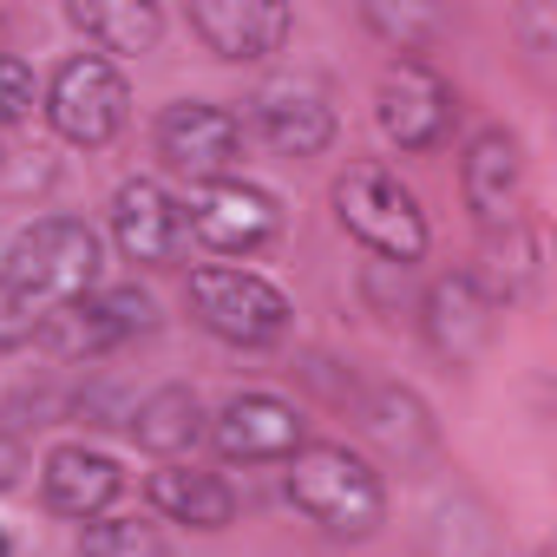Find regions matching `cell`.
Here are the masks:
<instances>
[{"label":"cell","mask_w":557,"mask_h":557,"mask_svg":"<svg viewBox=\"0 0 557 557\" xmlns=\"http://www.w3.org/2000/svg\"><path fill=\"white\" fill-rule=\"evenodd\" d=\"M34 99H40L34 66L14 60V53H0V125H21V119L34 112Z\"/></svg>","instance_id":"cell-25"},{"label":"cell","mask_w":557,"mask_h":557,"mask_svg":"<svg viewBox=\"0 0 557 557\" xmlns=\"http://www.w3.org/2000/svg\"><path fill=\"white\" fill-rule=\"evenodd\" d=\"M531 557H557V550H550V544H537V550H531Z\"/></svg>","instance_id":"cell-28"},{"label":"cell","mask_w":557,"mask_h":557,"mask_svg":"<svg viewBox=\"0 0 557 557\" xmlns=\"http://www.w3.org/2000/svg\"><path fill=\"white\" fill-rule=\"evenodd\" d=\"M361 426H368V440L374 446H387L400 466H413V459H426L433 446H440V426H433V413H426V400L413 394V387H374V394H361Z\"/></svg>","instance_id":"cell-18"},{"label":"cell","mask_w":557,"mask_h":557,"mask_svg":"<svg viewBox=\"0 0 557 557\" xmlns=\"http://www.w3.org/2000/svg\"><path fill=\"white\" fill-rule=\"evenodd\" d=\"M151 329H158V302L145 289H132V283H99L86 302L40 315V335L60 355H106V348H125V342H138Z\"/></svg>","instance_id":"cell-6"},{"label":"cell","mask_w":557,"mask_h":557,"mask_svg":"<svg viewBox=\"0 0 557 557\" xmlns=\"http://www.w3.org/2000/svg\"><path fill=\"white\" fill-rule=\"evenodd\" d=\"M73 34L99 53V60H119V53H151L158 34H164V14L151 0H79L66 8Z\"/></svg>","instance_id":"cell-17"},{"label":"cell","mask_w":557,"mask_h":557,"mask_svg":"<svg viewBox=\"0 0 557 557\" xmlns=\"http://www.w3.org/2000/svg\"><path fill=\"white\" fill-rule=\"evenodd\" d=\"M335 216L394 269L426 256V210L387 164H348L335 177Z\"/></svg>","instance_id":"cell-3"},{"label":"cell","mask_w":557,"mask_h":557,"mask_svg":"<svg viewBox=\"0 0 557 557\" xmlns=\"http://www.w3.org/2000/svg\"><path fill=\"white\" fill-rule=\"evenodd\" d=\"M459 184H466V210H472L485 230L518 223V210H524V145H518L505 125L479 132V138L466 145Z\"/></svg>","instance_id":"cell-12"},{"label":"cell","mask_w":557,"mask_h":557,"mask_svg":"<svg viewBox=\"0 0 557 557\" xmlns=\"http://www.w3.org/2000/svg\"><path fill=\"white\" fill-rule=\"evenodd\" d=\"M151 505L171 518V524H190V531H223L236 518V492L223 485V472H203V466H164L151 472Z\"/></svg>","instance_id":"cell-19"},{"label":"cell","mask_w":557,"mask_h":557,"mask_svg":"<svg viewBox=\"0 0 557 557\" xmlns=\"http://www.w3.org/2000/svg\"><path fill=\"white\" fill-rule=\"evenodd\" d=\"M21 472H27L21 446H14V440H0V492H14V485H21Z\"/></svg>","instance_id":"cell-27"},{"label":"cell","mask_w":557,"mask_h":557,"mask_svg":"<svg viewBox=\"0 0 557 557\" xmlns=\"http://www.w3.org/2000/svg\"><path fill=\"white\" fill-rule=\"evenodd\" d=\"M210 440L230 466H275V459H296L302 440V413L275 394H230L223 413L210 420Z\"/></svg>","instance_id":"cell-10"},{"label":"cell","mask_w":557,"mask_h":557,"mask_svg":"<svg viewBox=\"0 0 557 557\" xmlns=\"http://www.w3.org/2000/svg\"><path fill=\"white\" fill-rule=\"evenodd\" d=\"M0 557H8V531H0Z\"/></svg>","instance_id":"cell-29"},{"label":"cell","mask_w":557,"mask_h":557,"mask_svg":"<svg viewBox=\"0 0 557 557\" xmlns=\"http://www.w3.org/2000/svg\"><path fill=\"white\" fill-rule=\"evenodd\" d=\"M472 283L485 289L492 309L518 302V296L537 283V236H531L524 216L505 223V230H485V256H479V275H472Z\"/></svg>","instance_id":"cell-21"},{"label":"cell","mask_w":557,"mask_h":557,"mask_svg":"<svg viewBox=\"0 0 557 557\" xmlns=\"http://www.w3.org/2000/svg\"><path fill=\"white\" fill-rule=\"evenodd\" d=\"M158 158L184 177L223 184L243 158V125H236V112H223L210 99H177L158 112Z\"/></svg>","instance_id":"cell-8"},{"label":"cell","mask_w":557,"mask_h":557,"mask_svg":"<svg viewBox=\"0 0 557 557\" xmlns=\"http://www.w3.org/2000/svg\"><path fill=\"white\" fill-rule=\"evenodd\" d=\"M361 21H368L394 53H420V47L440 40V14H426V8H381V0H374Z\"/></svg>","instance_id":"cell-24"},{"label":"cell","mask_w":557,"mask_h":557,"mask_svg":"<svg viewBox=\"0 0 557 557\" xmlns=\"http://www.w3.org/2000/svg\"><path fill=\"white\" fill-rule=\"evenodd\" d=\"M125 106H132L125 73H119L112 60H99V53H73V60L53 73V86H47V119H53V132H60L66 145H86V151L119 138Z\"/></svg>","instance_id":"cell-5"},{"label":"cell","mask_w":557,"mask_h":557,"mask_svg":"<svg viewBox=\"0 0 557 557\" xmlns=\"http://www.w3.org/2000/svg\"><path fill=\"white\" fill-rule=\"evenodd\" d=\"M296 14L275 0H197L190 8V34L216 53V60H269L283 53Z\"/></svg>","instance_id":"cell-13"},{"label":"cell","mask_w":557,"mask_h":557,"mask_svg":"<svg viewBox=\"0 0 557 557\" xmlns=\"http://www.w3.org/2000/svg\"><path fill=\"white\" fill-rule=\"evenodd\" d=\"M132 440L158 459H177L203 440V400L190 387H158L132 407Z\"/></svg>","instance_id":"cell-20"},{"label":"cell","mask_w":557,"mask_h":557,"mask_svg":"<svg viewBox=\"0 0 557 557\" xmlns=\"http://www.w3.org/2000/svg\"><path fill=\"white\" fill-rule=\"evenodd\" d=\"M79 557H164V537L138 518H86Z\"/></svg>","instance_id":"cell-23"},{"label":"cell","mask_w":557,"mask_h":557,"mask_svg":"<svg viewBox=\"0 0 557 557\" xmlns=\"http://www.w3.org/2000/svg\"><path fill=\"white\" fill-rule=\"evenodd\" d=\"M492 329H498V309L485 302V289L472 283V275H440V283L420 296V335L453 368L479 361L485 342H492Z\"/></svg>","instance_id":"cell-11"},{"label":"cell","mask_w":557,"mask_h":557,"mask_svg":"<svg viewBox=\"0 0 557 557\" xmlns=\"http://www.w3.org/2000/svg\"><path fill=\"white\" fill-rule=\"evenodd\" d=\"M184 230H190L203 249H216V256H249V249H262L275 230H283V210H275V197H269L262 184L223 177V184H203V190H197Z\"/></svg>","instance_id":"cell-9"},{"label":"cell","mask_w":557,"mask_h":557,"mask_svg":"<svg viewBox=\"0 0 557 557\" xmlns=\"http://www.w3.org/2000/svg\"><path fill=\"white\" fill-rule=\"evenodd\" d=\"M112 243L125 262H171L184 243V210L158 177H125L112 190Z\"/></svg>","instance_id":"cell-14"},{"label":"cell","mask_w":557,"mask_h":557,"mask_svg":"<svg viewBox=\"0 0 557 557\" xmlns=\"http://www.w3.org/2000/svg\"><path fill=\"white\" fill-rule=\"evenodd\" d=\"M0 283H8L27 309H73L99 289V236L79 216H40L34 230H21L8 243L0 262Z\"/></svg>","instance_id":"cell-1"},{"label":"cell","mask_w":557,"mask_h":557,"mask_svg":"<svg viewBox=\"0 0 557 557\" xmlns=\"http://www.w3.org/2000/svg\"><path fill=\"white\" fill-rule=\"evenodd\" d=\"M374 125L400 151H433L453 125V86L426 60H394L374 86Z\"/></svg>","instance_id":"cell-7"},{"label":"cell","mask_w":557,"mask_h":557,"mask_svg":"<svg viewBox=\"0 0 557 557\" xmlns=\"http://www.w3.org/2000/svg\"><path fill=\"white\" fill-rule=\"evenodd\" d=\"M256 132L283 158H315L335 145V106L302 79H275L256 92Z\"/></svg>","instance_id":"cell-15"},{"label":"cell","mask_w":557,"mask_h":557,"mask_svg":"<svg viewBox=\"0 0 557 557\" xmlns=\"http://www.w3.org/2000/svg\"><path fill=\"white\" fill-rule=\"evenodd\" d=\"M289 505L309 524H322L329 537H368L387 518V485L355 446L322 440L289 459Z\"/></svg>","instance_id":"cell-2"},{"label":"cell","mask_w":557,"mask_h":557,"mask_svg":"<svg viewBox=\"0 0 557 557\" xmlns=\"http://www.w3.org/2000/svg\"><path fill=\"white\" fill-rule=\"evenodd\" d=\"M492 544H498V531H492L485 505H472V498L440 505L426 524V557H492Z\"/></svg>","instance_id":"cell-22"},{"label":"cell","mask_w":557,"mask_h":557,"mask_svg":"<svg viewBox=\"0 0 557 557\" xmlns=\"http://www.w3.org/2000/svg\"><path fill=\"white\" fill-rule=\"evenodd\" d=\"M40 492H47V505L60 518H79L86 524V518H106V505L125 492V472L99 446H53L47 466H40Z\"/></svg>","instance_id":"cell-16"},{"label":"cell","mask_w":557,"mask_h":557,"mask_svg":"<svg viewBox=\"0 0 557 557\" xmlns=\"http://www.w3.org/2000/svg\"><path fill=\"white\" fill-rule=\"evenodd\" d=\"M40 335V309H27L8 283H0V355H14V348H27Z\"/></svg>","instance_id":"cell-26"},{"label":"cell","mask_w":557,"mask_h":557,"mask_svg":"<svg viewBox=\"0 0 557 557\" xmlns=\"http://www.w3.org/2000/svg\"><path fill=\"white\" fill-rule=\"evenodd\" d=\"M190 315L230 348H269V342L289 335V296L269 275L230 269V262L190 269Z\"/></svg>","instance_id":"cell-4"}]
</instances>
